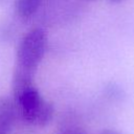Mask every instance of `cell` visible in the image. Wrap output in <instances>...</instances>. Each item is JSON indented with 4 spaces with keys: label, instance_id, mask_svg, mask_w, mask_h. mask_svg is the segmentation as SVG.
Instances as JSON below:
<instances>
[{
    "label": "cell",
    "instance_id": "cell-8",
    "mask_svg": "<svg viewBox=\"0 0 134 134\" xmlns=\"http://www.w3.org/2000/svg\"><path fill=\"white\" fill-rule=\"evenodd\" d=\"M88 1H94V0H88Z\"/></svg>",
    "mask_w": 134,
    "mask_h": 134
},
{
    "label": "cell",
    "instance_id": "cell-4",
    "mask_svg": "<svg viewBox=\"0 0 134 134\" xmlns=\"http://www.w3.org/2000/svg\"><path fill=\"white\" fill-rule=\"evenodd\" d=\"M42 1L43 0H16V13L21 19L27 20L38 10Z\"/></svg>",
    "mask_w": 134,
    "mask_h": 134
},
{
    "label": "cell",
    "instance_id": "cell-7",
    "mask_svg": "<svg viewBox=\"0 0 134 134\" xmlns=\"http://www.w3.org/2000/svg\"><path fill=\"white\" fill-rule=\"evenodd\" d=\"M111 2H114V3H117V2H121V1H124V0H110Z\"/></svg>",
    "mask_w": 134,
    "mask_h": 134
},
{
    "label": "cell",
    "instance_id": "cell-5",
    "mask_svg": "<svg viewBox=\"0 0 134 134\" xmlns=\"http://www.w3.org/2000/svg\"><path fill=\"white\" fill-rule=\"evenodd\" d=\"M61 134H85V133L80 131V130H67V131H65Z\"/></svg>",
    "mask_w": 134,
    "mask_h": 134
},
{
    "label": "cell",
    "instance_id": "cell-3",
    "mask_svg": "<svg viewBox=\"0 0 134 134\" xmlns=\"http://www.w3.org/2000/svg\"><path fill=\"white\" fill-rule=\"evenodd\" d=\"M17 115L15 104L6 97L0 98V134H9Z\"/></svg>",
    "mask_w": 134,
    "mask_h": 134
},
{
    "label": "cell",
    "instance_id": "cell-6",
    "mask_svg": "<svg viewBox=\"0 0 134 134\" xmlns=\"http://www.w3.org/2000/svg\"><path fill=\"white\" fill-rule=\"evenodd\" d=\"M98 134H122L118 131H115V130H104L102 132H99Z\"/></svg>",
    "mask_w": 134,
    "mask_h": 134
},
{
    "label": "cell",
    "instance_id": "cell-1",
    "mask_svg": "<svg viewBox=\"0 0 134 134\" xmlns=\"http://www.w3.org/2000/svg\"><path fill=\"white\" fill-rule=\"evenodd\" d=\"M17 112L27 122L35 126H46L53 116V107L45 100L35 85H30L14 93Z\"/></svg>",
    "mask_w": 134,
    "mask_h": 134
},
{
    "label": "cell",
    "instance_id": "cell-2",
    "mask_svg": "<svg viewBox=\"0 0 134 134\" xmlns=\"http://www.w3.org/2000/svg\"><path fill=\"white\" fill-rule=\"evenodd\" d=\"M47 47V37L43 29L32 28L21 39L17 48L16 68L35 73L44 58Z\"/></svg>",
    "mask_w": 134,
    "mask_h": 134
}]
</instances>
